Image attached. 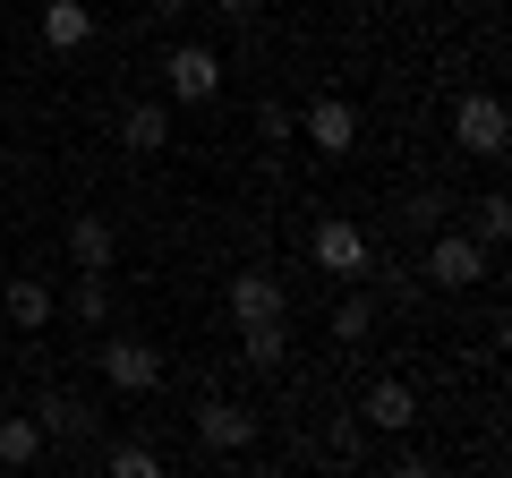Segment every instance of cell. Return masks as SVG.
<instances>
[{
	"instance_id": "obj_21",
	"label": "cell",
	"mask_w": 512,
	"mask_h": 478,
	"mask_svg": "<svg viewBox=\"0 0 512 478\" xmlns=\"http://www.w3.org/2000/svg\"><path fill=\"white\" fill-rule=\"evenodd\" d=\"M69 308L86 316V325H103V316H111V282H103V274H77V299H69Z\"/></svg>"
},
{
	"instance_id": "obj_13",
	"label": "cell",
	"mask_w": 512,
	"mask_h": 478,
	"mask_svg": "<svg viewBox=\"0 0 512 478\" xmlns=\"http://www.w3.org/2000/svg\"><path fill=\"white\" fill-rule=\"evenodd\" d=\"M239 359L274 376L282 359H291V333H282V316H265V325H239Z\"/></svg>"
},
{
	"instance_id": "obj_5",
	"label": "cell",
	"mask_w": 512,
	"mask_h": 478,
	"mask_svg": "<svg viewBox=\"0 0 512 478\" xmlns=\"http://www.w3.org/2000/svg\"><path fill=\"white\" fill-rule=\"evenodd\" d=\"M103 385L111 393H154L163 385V350L154 342H103Z\"/></svg>"
},
{
	"instance_id": "obj_1",
	"label": "cell",
	"mask_w": 512,
	"mask_h": 478,
	"mask_svg": "<svg viewBox=\"0 0 512 478\" xmlns=\"http://www.w3.org/2000/svg\"><path fill=\"white\" fill-rule=\"evenodd\" d=\"M504 137H512V111L495 103V94H461V103H453V146H461V154L495 163V154H504Z\"/></svg>"
},
{
	"instance_id": "obj_20",
	"label": "cell",
	"mask_w": 512,
	"mask_h": 478,
	"mask_svg": "<svg viewBox=\"0 0 512 478\" xmlns=\"http://www.w3.org/2000/svg\"><path fill=\"white\" fill-rule=\"evenodd\" d=\"M333 333H342V342H367V333H376V299H342V308H333Z\"/></svg>"
},
{
	"instance_id": "obj_22",
	"label": "cell",
	"mask_w": 512,
	"mask_h": 478,
	"mask_svg": "<svg viewBox=\"0 0 512 478\" xmlns=\"http://www.w3.org/2000/svg\"><path fill=\"white\" fill-rule=\"evenodd\" d=\"M291 129H299L291 103H256V137H265V146H291Z\"/></svg>"
},
{
	"instance_id": "obj_15",
	"label": "cell",
	"mask_w": 512,
	"mask_h": 478,
	"mask_svg": "<svg viewBox=\"0 0 512 478\" xmlns=\"http://www.w3.org/2000/svg\"><path fill=\"white\" fill-rule=\"evenodd\" d=\"M43 461V419H0V470H35Z\"/></svg>"
},
{
	"instance_id": "obj_3",
	"label": "cell",
	"mask_w": 512,
	"mask_h": 478,
	"mask_svg": "<svg viewBox=\"0 0 512 478\" xmlns=\"http://www.w3.org/2000/svg\"><path fill=\"white\" fill-rule=\"evenodd\" d=\"M163 77H171V103H214L222 94V52L214 43H180L163 60Z\"/></svg>"
},
{
	"instance_id": "obj_2",
	"label": "cell",
	"mask_w": 512,
	"mask_h": 478,
	"mask_svg": "<svg viewBox=\"0 0 512 478\" xmlns=\"http://www.w3.org/2000/svg\"><path fill=\"white\" fill-rule=\"evenodd\" d=\"M427 282H444V291L487 282V248H478L470 231H427Z\"/></svg>"
},
{
	"instance_id": "obj_9",
	"label": "cell",
	"mask_w": 512,
	"mask_h": 478,
	"mask_svg": "<svg viewBox=\"0 0 512 478\" xmlns=\"http://www.w3.org/2000/svg\"><path fill=\"white\" fill-rule=\"evenodd\" d=\"M43 43H52V52H86L94 43V9L86 0H52V9H43Z\"/></svg>"
},
{
	"instance_id": "obj_8",
	"label": "cell",
	"mask_w": 512,
	"mask_h": 478,
	"mask_svg": "<svg viewBox=\"0 0 512 478\" xmlns=\"http://www.w3.org/2000/svg\"><path fill=\"white\" fill-rule=\"evenodd\" d=\"M197 436H205V453H248L256 444V419L239 402H205L197 410Z\"/></svg>"
},
{
	"instance_id": "obj_7",
	"label": "cell",
	"mask_w": 512,
	"mask_h": 478,
	"mask_svg": "<svg viewBox=\"0 0 512 478\" xmlns=\"http://www.w3.org/2000/svg\"><path fill=\"white\" fill-rule=\"evenodd\" d=\"M69 257H77V274H111V257H120L111 214H77V222H69Z\"/></svg>"
},
{
	"instance_id": "obj_16",
	"label": "cell",
	"mask_w": 512,
	"mask_h": 478,
	"mask_svg": "<svg viewBox=\"0 0 512 478\" xmlns=\"http://www.w3.org/2000/svg\"><path fill=\"white\" fill-rule=\"evenodd\" d=\"M470 214H478V231H470L478 248H504V239H512V197H504V188H487Z\"/></svg>"
},
{
	"instance_id": "obj_14",
	"label": "cell",
	"mask_w": 512,
	"mask_h": 478,
	"mask_svg": "<svg viewBox=\"0 0 512 478\" xmlns=\"http://www.w3.org/2000/svg\"><path fill=\"white\" fill-rule=\"evenodd\" d=\"M9 325H18V333H43V325H52V282H35V274L9 282Z\"/></svg>"
},
{
	"instance_id": "obj_11",
	"label": "cell",
	"mask_w": 512,
	"mask_h": 478,
	"mask_svg": "<svg viewBox=\"0 0 512 478\" xmlns=\"http://www.w3.org/2000/svg\"><path fill=\"white\" fill-rule=\"evenodd\" d=\"M265 316H282V282L274 274H239L231 282V325H265Z\"/></svg>"
},
{
	"instance_id": "obj_24",
	"label": "cell",
	"mask_w": 512,
	"mask_h": 478,
	"mask_svg": "<svg viewBox=\"0 0 512 478\" xmlns=\"http://www.w3.org/2000/svg\"><path fill=\"white\" fill-rule=\"evenodd\" d=\"M180 9H188V0H154V9H146V18H180Z\"/></svg>"
},
{
	"instance_id": "obj_18",
	"label": "cell",
	"mask_w": 512,
	"mask_h": 478,
	"mask_svg": "<svg viewBox=\"0 0 512 478\" xmlns=\"http://www.w3.org/2000/svg\"><path fill=\"white\" fill-rule=\"evenodd\" d=\"M444 214H453V205H444V188H410L393 222H402V231H444Z\"/></svg>"
},
{
	"instance_id": "obj_6",
	"label": "cell",
	"mask_w": 512,
	"mask_h": 478,
	"mask_svg": "<svg viewBox=\"0 0 512 478\" xmlns=\"http://www.w3.org/2000/svg\"><path fill=\"white\" fill-rule=\"evenodd\" d=\"M316 265H325V274H367V265H376V248H367L359 222L325 214V222H316Z\"/></svg>"
},
{
	"instance_id": "obj_12",
	"label": "cell",
	"mask_w": 512,
	"mask_h": 478,
	"mask_svg": "<svg viewBox=\"0 0 512 478\" xmlns=\"http://www.w3.org/2000/svg\"><path fill=\"white\" fill-rule=\"evenodd\" d=\"M359 419H367V427H384V436H402V427L419 419V393H410V385H393V376H384V385L367 393V410H359Z\"/></svg>"
},
{
	"instance_id": "obj_23",
	"label": "cell",
	"mask_w": 512,
	"mask_h": 478,
	"mask_svg": "<svg viewBox=\"0 0 512 478\" xmlns=\"http://www.w3.org/2000/svg\"><path fill=\"white\" fill-rule=\"evenodd\" d=\"M256 9H265V0H222V18H231V26H256Z\"/></svg>"
},
{
	"instance_id": "obj_10",
	"label": "cell",
	"mask_w": 512,
	"mask_h": 478,
	"mask_svg": "<svg viewBox=\"0 0 512 478\" xmlns=\"http://www.w3.org/2000/svg\"><path fill=\"white\" fill-rule=\"evenodd\" d=\"M120 146H128V154H163V146H171V111H163V103H128V111H120Z\"/></svg>"
},
{
	"instance_id": "obj_19",
	"label": "cell",
	"mask_w": 512,
	"mask_h": 478,
	"mask_svg": "<svg viewBox=\"0 0 512 478\" xmlns=\"http://www.w3.org/2000/svg\"><path fill=\"white\" fill-rule=\"evenodd\" d=\"M154 470H163L154 444H111V478H154Z\"/></svg>"
},
{
	"instance_id": "obj_4",
	"label": "cell",
	"mask_w": 512,
	"mask_h": 478,
	"mask_svg": "<svg viewBox=\"0 0 512 478\" xmlns=\"http://www.w3.org/2000/svg\"><path fill=\"white\" fill-rule=\"evenodd\" d=\"M299 137H308L316 154H350L359 146V111H350L342 94H316V103L299 111Z\"/></svg>"
},
{
	"instance_id": "obj_17",
	"label": "cell",
	"mask_w": 512,
	"mask_h": 478,
	"mask_svg": "<svg viewBox=\"0 0 512 478\" xmlns=\"http://www.w3.org/2000/svg\"><path fill=\"white\" fill-rule=\"evenodd\" d=\"M35 419H43V436H86V427H94V410L77 402V393H52V402H43Z\"/></svg>"
}]
</instances>
